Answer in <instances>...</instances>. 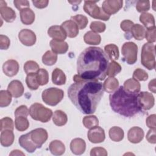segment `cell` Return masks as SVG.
Wrapping results in <instances>:
<instances>
[{
    "label": "cell",
    "mask_w": 156,
    "mask_h": 156,
    "mask_svg": "<svg viewBox=\"0 0 156 156\" xmlns=\"http://www.w3.org/2000/svg\"><path fill=\"white\" fill-rule=\"evenodd\" d=\"M138 93L127 91L120 86L109 96L111 108L125 117H132L142 110L138 100Z\"/></svg>",
    "instance_id": "3"
},
{
    "label": "cell",
    "mask_w": 156,
    "mask_h": 156,
    "mask_svg": "<svg viewBox=\"0 0 156 156\" xmlns=\"http://www.w3.org/2000/svg\"><path fill=\"white\" fill-rule=\"evenodd\" d=\"M91 156H107V152L104 147H96L91 149L90 151Z\"/></svg>",
    "instance_id": "50"
},
{
    "label": "cell",
    "mask_w": 156,
    "mask_h": 156,
    "mask_svg": "<svg viewBox=\"0 0 156 156\" xmlns=\"http://www.w3.org/2000/svg\"><path fill=\"white\" fill-rule=\"evenodd\" d=\"M105 53L109 59L115 61L118 59L119 56L118 47L115 44H108L104 47Z\"/></svg>",
    "instance_id": "28"
},
{
    "label": "cell",
    "mask_w": 156,
    "mask_h": 156,
    "mask_svg": "<svg viewBox=\"0 0 156 156\" xmlns=\"http://www.w3.org/2000/svg\"><path fill=\"white\" fill-rule=\"evenodd\" d=\"M1 122V132L5 130H13L14 129V124L13 120L9 117H4L0 121Z\"/></svg>",
    "instance_id": "44"
},
{
    "label": "cell",
    "mask_w": 156,
    "mask_h": 156,
    "mask_svg": "<svg viewBox=\"0 0 156 156\" xmlns=\"http://www.w3.org/2000/svg\"><path fill=\"white\" fill-rule=\"evenodd\" d=\"M2 70L7 76L13 77L16 75L19 71V64L15 60H8L4 63L2 65Z\"/></svg>",
    "instance_id": "16"
},
{
    "label": "cell",
    "mask_w": 156,
    "mask_h": 156,
    "mask_svg": "<svg viewBox=\"0 0 156 156\" xmlns=\"http://www.w3.org/2000/svg\"><path fill=\"white\" fill-rule=\"evenodd\" d=\"M122 0H105L102 2V9L107 15L116 13L122 7Z\"/></svg>",
    "instance_id": "11"
},
{
    "label": "cell",
    "mask_w": 156,
    "mask_h": 156,
    "mask_svg": "<svg viewBox=\"0 0 156 156\" xmlns=\"http://www.w3.org/2000/svg\"><path fill=\"white\" fill-rule=\"evenodd\" d=\"M149 90L154 93H156V86H155V79L151 80L148 85Z\"/></svg>",
    "instance_id": "57"
},
{
    "label": "cell",
    "mask_w": 156,
    "mask_h": 156,
    "mask_svg": "<svg viewBox=\"0 0 156 156\" xmlns=\"http://www.w3.org/2000/svg\"><path fill=\"white\" fill-rule=\"evenodd\" d=\"M15 136L13 130H5L1 131L0 141L1 144L4 147H9L11 146L14 141Z\"/></svg>",
    "instance_id": "24"
},
{
    "label": "cell",
    "mask_w": 156,
    "mask_h": 156,
    "mask_svg": "<svg viewBox=\"0 0 156 156\" xmlns=\"http://www.w3.org/2000/svg\"><path fill=\"white\" fill-rule=\"evenodd\" d=\"M49 149L52 154L54 155H61L65 153V144L60 140L52 141L49 146Z\"/></svg>",
    "instance_id": "25"
},
{
    "label": "cell",
    "mask_w": 156,
    "mask_h": 156,
    "mask_svg": "<svg viewBox=\"0 0 156 156\" xmlns=\"http://www.w3.org/2000/svg\"><path fill=\"white\" fill-rule=\"evenodd\" d=\"M51 50L56 54H63L68 50V44L65 41H58L52 40L49 43Z\"/></svg>",
    "instance_id": "21"
},
{
    "label": "cell",
    "mask_w": 156,
    "mask_h": 156,
    "mask_svg": "<svg viewBox=\"0 0 156 156\" xmlns=\"http://www.w3.org/2000/svg\"><path fill=\"white\" fill-rule=\"evenodd\" d=\"M36 76L39 85H46L49 82V74L45 69H40L36 73Z\"/></svg>",
    "instance_id": "38"
},
{
    "label": "cell",
    "mask_w": 156,
    "mask_h": 156,
    "mask_svg": "<svg viewBox=\"0 0 156 156\" xmlns=\"http://www.w3.org/2000/svg\"><path fill=\"white\" fill-rule=\"evenodd\" d=\"M133 25L134 23L132 21L129 20H125L121 23L120 27L123 31L126 32H130Z\"/></svg>",
    "instance_id": "53"
},
{
    "label": "cell",
    "mask_w": 156,
    "mask_h": 156,
    "mask_svg": "<svg viewBox=\"0 0 156 156\" xmlns=\"http://www.w3.org/2000/svg\"><path fill=\"white\" fill-rule=\"evenodd\" d=\"M20 18L24 24L30 25L34 22L35 15L32 9L26 8L20 11Z\"/></svg>",
    "instance_id": "22"
},
{
    "label": "cell",
    "mask_w": 156,
    "mask_h": 156,
    "mask_svg": "<svg viewBox=\"0 0 156 156\" xmlns=\"http://www.w3.org/2000/svg\"><path fill=\"white\" fill-rule=\"evenodd\" d=\"M86 149L85 141L80 138L73 139L70 143V149L75 155H82Z\"/></svg>",
    "instance_id": "20"
},
{
    "label": "cell",
    "mask_w": 156,
    "mask_h": 156,
    "mask_svg": "<svg viewBox=\"0 0 156 156\" xmlns=\"http://www.w3.org/2000/svg\"><path fill=\"white\" fill-rule=\"evenodd\" d=\"M12 94L7 90L0 91V107H5L10 105L12 101Z\"/></svg>",
    "instance_id": "41"
},
{
    "label": "cell",
    "mask_w": 156,
    "mask_h": 156,
    "mask_svg": "<svg viewBox=\"0 0 156 156\" xmlns=\"http://www.w3.org/2000/svg\"><path fill=\"white\" fill-rule=\"evenodd\" d=\"M91 31L95 33H102L105 31L106 29L105 24L101 21H93L90 26Z\"/></svg>",
    "instance_id": "46"
},
{
    "label": "cell",
    "mask_w": 156,
    "mask_h": 156,
    "mask_svg": "<svg viewBox=\"0 0 156 156\" xmlns=\"http://www.w3.org/2000/svg\"><path fill=\"white\" fill-rule=\"evenodd\" d=\"M141 62L149 70L155 68V51L153 43H146L142 47L141 54Z\"/></svg>",
    "instance_id": "4"
},
{
    "label": "cell",
    "mask_w": 156,
    "mask_h": 156,
    "mask_svg": "<svg viewBox=\"0 0 156 156\" xmlns=\"http://www.w3.org/2000/svg\"><path fill=\"white\" fill-rule=\"evenodd\" d=\"M83 126L88 129H92L99 124V120L98 118L94 115L86 116L82 120Z\"/></svg>",
    "instance_id": "39"
},
{
    "label": "cell",
    "mask_w": 156,
    "mask_h": 156,
    "mask_svg": "<svg viewBox=\"0 0 156 156\" xmlns=\"http://www.w3.org/2000/svg\"><path fill=\"white\" fill-rule=\"evenodd\" d=\"M29 115L34 120L47 122L51 119L53 113L51 109L45 107L41 104L34 103L30 107Z\"/></svg>",
    "instance_id": "5"
},
{
    "label": "cell",
    "mask_w": 156,
    "mask_h": 156,
    "mask_svg": "<svg viewBox=\"0 0 156 156\" xmlns=\"http://www.w3.org/2000/svg\"><path fill=\"white\" fill-rule=\"evenodd\" d=\"M26 82L28 88L32 90H36L38 88L39 84L37 79L36 73L27 74L26 78Z\"/></svg>",
    "instance_id": "42"
},
{
    "label": "cell",
    "mask_w": 156,
    "mask_h": 156,
    "mask_svg": "<svg viewBox=\"0 0 156 156\" xmlns=\"http://www.w3.org/2000/svg\"><path fill=\"white\" fill-rule=\"evenodd\" d=\"M71 20L76 23L79 29H85L87 27L88 23L87 17L80 14L71 16Z\"/></svg>",
    "instance_id": "40"
},
{
    "label": "cell",
    "mask_w": 156,
    "mask_h": 156,
    "mask_svg": "<svg viewBox=\"0 0 156 156\" xmlns=\"http://www.w3.org/2000/svg\"><path fill=\"white\" fill-rule=\"evenodd\" d=\"M148 74L143 69L137 68L133 73V78L139 81H145L148 79Z\"/></svg>",
    "instance_id": "45"
},
{
    "label": "cell",
    "mask_w": 156,
    "mask_h": 156,
    "mask_svg": "<svg viewBox=\"0 0 156 156\" xmlns=\"http://www.w3.org/2000/svg\"><path fill=\"white\" fill-rule=\"evenodd\" d=\"M29 114V110L28 109L27 106L24 105H22L18 107L15 111V117H18V116L27 117Z\"/></svg>",
    "instance_id": "49"
},
{
    "label": "cell",
    "mask_w": 156,
    "mask_h": 156,
    "mask_svg": "<svg viewBox=\"0 0 156 156\" xmlns=\"http://www.w3.org/2000/svg\"><path fill=\"white\" fill-rule=\"evenodd\" d=\"M121 53L124 60L129 65H133L137 60L138 46L133 42H126L122 46Z\"/></svg>",
    "instance_id": "8"
},
{
    "label": "cell",
    "mask_w": 156,
    "mask_h": 156,
    "mask_svg": "<svg viewBox=\"0 0 156 156\" xmlns=\"http://www.w3.org/2000/svg\"><path fill=\"white\" fill-rule=\"evenodd\" d=\"M138 100L142 109L148 110L152 108L155 103V99L151 93L141 91L138 94Z\"/></svg>",
    "instance_id": "10"
},
{
    "label": "cell",
    "mask_w": 156,
    "mask_h": 156,
    "mask_svg": "<svg viewBox=\"0 0 156 156\" xmlns=\"http://www.w3.org/2000/svg\"><path fill=\"white\" fill-rule=\"evenodd\" d=\"M57 60V55L52 51H47L42 56V62L47 66L54 65Z\"/></svg>",
    "instance_id": "35"
},
{
    "label": "cell",
    "mask_w": 156,
    "mask_h": 156,
    "mask_svg": "<svg viewBox=\"0 0 156 156\" xmlns=\"http://www.w3.org/2000/svg\"><path fill=\"white\" fill-rule=\"evenodd\" d=\"M39 69V65L35 61L29 60L24 63V70L27 74L36 73Z\"/></svg>",
    "instance_id": "43"
},
{
    "label": "cell",
    "mask_w": 156,
    "mask_h": 156,
    "mask_svg": "<svg viewBox=\"0 0 156 156\" xmlns=\"http://www.w3.org/2000/svg\"><path fill=\"white\" fill-rule=\"evenodd\" d=\"M48 34L54 40L58 41H64L67 37L63 27L58 25L51 26L48 30Z\"/></svg>",
    "instance_id": "14"
},
{
    "label": "cell",
    "mask_w": 156,
    "mask_h": 156,
    "mask_svg": "<svg viewBox=\"0 0 156 156\" xmlns=\"http://www.w3.org/2000/svg\"><path fill=\"white\" fill-rule=\"evenodd\" d=\"M7 91L15 98L21 97L24 93V88L23 83L18 80L11 81L7 87Z\"/></svg>",
    "instance_id": "17"
},
{
    "label": "cell",
    "mask_w": 156,
    "mask_h": 156,
    "mask_svg": "<svg viewBox=\"0 0 156 156\" xmlns=\"http://www.w3.org/2000/svg\"><path fill=\"white\" fill-rule=\"evenodd\" d=\"M9 155H25V154L23 152L17 149L12 151Z\"/></svg>",
    "instance_id": "58"
},
{
    "label": "cell",
    "mask_w": 156,
    "mask_h": 156,
    "mask_svg": "<svg viewBox=\"0 0 156 156\" xmlns=\"http://www.w3.org/2000/svg\"><path fill=\"white\" fill-rule=\"evenodd\" d=\"M144 135L143 130L140 127L135 126L130 128L128 131L127 138L130 143L136 144L143 140Z\"/></svg>",
    "instance_id": "15"
},
{
    "label": "cell",
    "mask_w": 156,
    "mask_h": 156,
    "mask_svg": "<svg viewBox=\"0 0 156 156\" xmlns=\"http://www.w3.org/2000/svg\"><path fill=\"white\" fill-rule=\"evenodd\" d=\"M102 84L94 80H82L71 84L68 96L72 103L83 114L95 112L104 95Z\"/></svg>",
    "instance_id": "2"
},
{
    "label": "cell",
    "mask_w": 156,
    "mask_h": 156,
    "mask_svg": "<svg viewBox=\"0 0 156 156\" xmlns=\"http://www.w3.org/2000/svg\"><path fill=\"white\" fill-rule=\"evenodd\" d=\"M84 41L90 45H97L100 44L101 41V37L98 33L93 31H88L83 37Z\"/></svg>",
    "instance_id": "30"
},
{
    "label": "cell",
    "mask_w": 156,
    "mask_h": 156,
    "mask_svg": "<svg viewBox=\"0 0 156 156\" xmlns=\"http://www.w3.org/2000/svg\"><path fill=\"white\" fill-rule=\"evenodd\" d=\"M140 21L147 29L155 26V19L154 16L149 13H142L140 16Z\"/></svg>",
    "instance_id": "33"
},
{
    "label": "cell",
    "mask_w": 156,
    "mask_h": 156,
    "mask_svg": "<svg viewBox=\"0 0 156 156\" xmlns=\"http://www.w3.org/2000/svg\"><path fill=\"white\" fill-rule=\"evenodd\" d=\"M109 136L110 138L115 142H119L122 140L124 136V130L119 127L114 126L109 130Z\"/></svg>",
    "instance_id": "32"
},
{
    "label": "cell",
    "mask_w": 156,
    "mask_h": 156,
    "mask_svg": "<svg viewBox=\"0 0 156 156\" xmlns=\"http://www.w3.org/2000/svg\"><path fill=\"white\" fill-rule=\"evenodd\" d=\"M121 69L122 68L118 63L116 62L115 61H112L108 64L107 75L109 77H114L119 74L121 71Z\"/></svg>",
    "instance_id": "37"
},
{
    "label": "cell",
    "mask_w": 156,
    "mask_h": 156,
    "mask_svg": "<svg viewBox=\"0 0 156 156\" xmlns=\"http://www.w3.org/2000/svg\"><path fill=\"white\" fill-rule=\"evenodd\" d=\"M10 44V39L6 35H0V49L1 50H6L9 49Z\"/></svg>",
    "instance_id": "51"
},
{
    "label": "cell",
    "mask_w": 156,
    "mask_h": 156,
    "mask_svg": "<svg viewBox=\"0 0 156 156\" xmlns=\"http://www.w3.org/2000/svg\"><path fill=\"white\" fill-rule=\"evenodd\" d=\"M66 77L64 72L60 68H56L52 73V82L57 85H62L65 84Z\"/></svg>",
    "instance_id": "26"
},
{
    "label": "cell",
    "mask_w": 156,
    "mask_h": 156,
    "mask_svg": "<svg viewBox=\"0 0 156 156\" xmlns=\"http://www.w3.org/2000/svg\"><path fill=\"white\" fill-rule=\"evenodd\" d=\"M30 138L37 149L40 148L46 141L48 138V134L44 129L37 128L29 132Z\"/></svg>",
    "instance_id": "9"
},
{
    "label": "cell",
    "mask_w": 156,
    "mask_h": 156,
    "mask_svg": "<svg viewBox=\"0 0 156 156\" xmlns=\"http://www.w3.org/2000/svg\"><path fill=\"white\" fill-rule=\"evenodd\" d=\"M18 141L20 146L24 149L27 152L32 153L35 152L37 149V146L35 145L30 138L29 132L26 134L22 135L19 138Z\"/></svg>",
    "instance_id": "18"
},
{
    "label": "cell",
    "mask_w": 156,
    "mask_h": 156,
    "mask_svg": "<svg viewBox=\"0 0 156 156\" xmlns=\"http://www.w3.org/2000/svg\"><path fill=\"white\" fill-rule=\"evenodd\" d=\"M123 87L129 92L138 93L140 91L141 85L138 80L133 78H130L124 82Z\"/></svg>",
    "instance_id": "29"
},
{
    "label": "cell",
    "mask_w": 156,
    "mask_h": 156,
    "mask_svg": "<svg viewBox=\"0 0 156 156\" xmlns=\"http://www.w3.org/2000/svg\"><path fill=\"white\" fill-rule=\"evenodd\" d=\"M52 121L57 126H64L68 121L67 115L62 110H55L52 115Z\"/></svg>",
    "instance_id": "31"
},
{
    "label": "cell",
    "mask_w": 156,
    "mask_h": 156,
    "mask_svg": "<svg viewBox=\"0 0 156 156\" xmlns=\"http://www.w3.org/2000/svg\"><path fill=\"white\" fill-rule=\"evenodd\" d=\"M155 117L156 115L155 114L147 116L146 120V124L147 126L150 129H155L156 125H155Z\"/></svg>",
    "instance_id": "55"
},
{
    "label": "cell",
    "mask_w": 156,
    "mask_h": 156,
    "mask_svg": "<svg viewBox=\"0 0 156 156\" xmlns=\"http://www.w3.org/2000/svg\"><path fill=\"white\" fill-rule=\"evenodd\" d=\"M18 38L23 44L27 46H33L37 40L35 34L32 30L27 29H22L19 32Z\"/></svg>",
    "instance_id": "12"
},
{
    "label": "cell",
    "mask_w": 156,
    "mask_h": 156,
    "mask_svg": "<svg viewBox=\"0 0 156 156\" xmlns=\"http://www.w3.org/2000/svg\"><path fill=\"white\" fill-rule=\"evenodd\" d=\"M69 3H71V4H75V3H77V4H79V3H80L81 2V1H68Z\"/></svg>",
    "instance_id": "59"
},
{
    "label": "cell",
    "mask_w": 156,
    "mask_h": 156,
    "mask_svg": "<svg viewBox=\"0 0 156 156\" xmlns=\"http://www.w3.org/2000/svg\"><path fill=\"white\" fill-rule=\"evenodd\" d=\"M61 26L64 29L67 37L74 38L79 34V27L76 23L71 20L62 23Z\"/></svg>",
    "instance_id": "19"
},
{
    "label": "cell",
    "mask_w": 156,
    "mask_h": 156,
    "mask_svg": "<svg viewBox=\"0 0 156 156\" xmlns=\"http://www.w3.org/2000/svg\"><path fill=\"white\" fill-rule=\"evenodd\" d=\"M0 13L1 18L7 23L13 22L16 17L15 12L7 5L0 7Z\"/></svg>",
    "instance_id": "23"
},
{
    "label": "cell",
    "mask_w": 156,
    "mask_h": 156,
    "mask_svg": "<svg viewBox=\"0 0 156 156\" xmlns=\"http://www.w3.org/2000/svg\"><path fill=\"white\" fill-rule=\"evenodd\" d=\"M136 9L138 12H146L150 9L149 1H138L136 3Z\"/></svg>",
    "instance_id": "47"
},
{
    "label": "cell",
    "mask_w": 156,
    "mask_h": 156,
    "mask_svg": "<svg viewBox=\"0 0 156 156\" xmlns=\"http://www.w3.org/2000/svg\"><path fill=\"white\" fill-rule=\"evenodd\" d=\"M104 90L108 93H113L119 87V82L117 79L114 77H108L103 83Z\"/></svg>",
    "instance_id": "27"
},
{
    "label": "cell",
    "mask_w": 156,
    "mask_h": 156,
    "mask_svg": "<svg viewBox=\"0 0 156 156\" xmlns=\"http://www.w3.org/2000/svg\"><path fill=\"white\" fill-rule=\"evenodd\" d=\"M14 5L18 10H21L26 8H29L30 4L27 0H15L13 1Z\"/></svg>",
    "instance_id": "52"
},
{
    "label": "cell",
    "mask_w": 156,
    "mask_h": 156,
    "mask_svg": "<svg viewBox=\"0 0 156 156\" xmlns=\"http://www.w3.org/2000/svg\"><path fill=\"white\" fill-rule=\"evenodd\" d=\"M156 130L153 129H150L146 134V140L147 141L152 144L156 143Z\"/></svg>",
    "instance_id": "54"
},
{
    "label": "cell",
    "mask_w": 156,
    "mask_h": 156,
    "mask_svg": "<svg viewBox=\"0 0 156 156\" xmlns=\"http://www.w3.org/2000/svg\"><path fill=\"white\" fill-rule=\"evenodd\" d=\"M109 58L99 47L85 48L77 60V74L74 75V81L82 80H103L107 76Z\"/></svg>",
    "instance_id": "1"
},
{
    "label": "cell",
    "mask_w": 156,
    "mask_h": 156,
    "mask_svg": "<svg viewBox=\"0 0 156 156\" xmlns=\"http://www.w3.org/2000/svg\"><path fill=\"white\" fill-rule=\"evenodd\" d=\"M15 128L20 132L27 130L29 126V122L27 119V117L18 116L15 117Z\"/></svg>",
    "instance_id": "36"
},
{
    "label": "cell",
    "mask_w": 156,
    "mask_h": 156,
    "mask_svg": "<svg viewBox=\"0 0 156 156\" xmlns=\"http://www.w3.org/2000/svg\"><path fill=\"white\" fill-rule=\"evenodd\" d=\"M130 32L132 34V35L136 40H142L145 37L146 29L144 26L139 24H134L130 30Z\"/></svg>",
    "instance_id": "34"
},
{
    "label": "cell",
    "mask_w": 156,
    "mask_h": 156,
    "mask_svg": "<svg viewBox=\"0 0 156 156\" xmlns=\"http://www.w3.org/2000/svg\"><path fill=\"white\" fill-rule=\"evenodd\" d=\"M97 2L98 1H85L83 5L84 11L93 18L108 21L110 16L106 14L102 9L96 4Z\"/></svg>",
    "instance_id": "7"
},
{
    "label": "cell",
    "mask_w": 156,
    "mask_h": 156,
    "mask_svg": "<svg viewBox=\"0 0 156 156\" xmlns=\"http://www.w3.org/2000/svg\"><path fill=\"white\" fill-rule=\"evenodd\" d=\"M63 91L55 87H51L46 89L41 94L43 101L50 106L57 105L63 99Z\"/></svg>",
    "instance_id": "6"
},
{
    "label": "cell",
    "mask_w": 156,
    "mask_h": 156,
    "mask_svg": "<svg viewBox=\"0 0 156 156\" xmlns=\"http://www.w3.org/2000/svg\"><path fill=\"white\" fill-rule=\"evenodd\" d=\"M155 32H156L155 26L149 28L146 30L145 38L147 40V41H148V43H153L155 41V40H156Z\"/></svg>",
    "instance_id": "48"
},
{
    "label": "cell",
    "mask_w": 156,
    "mask_h": 156,
    "mask_svg": "<svg viewBox=\"0 0 156 156\" xmlns=\"http://www.w3.org/2000/svg\"><path fill=\"white\" fill-rule=\"evenodd\" d=\"M88 138L89 141L93 143H100L103 142L105 138L104 130L97 126L88 132Z\"/></svg>",
    "instance_id": "13"
},
{
    "label": "cell",
    "mask_w": 156,
    "mask_h": 156,
    "mask_svg": "<svg viewBox=\"0 0 156 156\" xmlns=\"http://www.w3.org/2000/svg\"><path fill=\"white\" fill-rule=\"evenodd\" d=\"M32 2L34 5L38 9H44L48 6L49 3V1L48 0H39V1L33 0Z\"/></svg>",
    "instance_id": "56"
}]
</instances>
